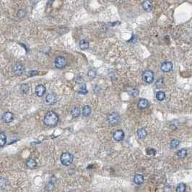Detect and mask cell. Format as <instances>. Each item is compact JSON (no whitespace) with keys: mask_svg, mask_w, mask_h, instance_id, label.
Masks as SVG:
<instances>
[{"mask_svg":"<svg viewBox=\"0 0 192 192\" xmlns=\"http://www.w3.org/2000/svg\"><path fill=\"white\" fill-rule=\"evenodd\" d=\"M58 122V116L54 111L47 112L44 117V124L48 126H55Z\"/></svg>","mask_w":192,"mask_h":192,"instance_id":"obj_1","label":"cell"},{"mask_svg":"<svg viewBox=\"0 0 192 192\" xmlns=\"http://www.w3.org/2000/svg\"><path fill=\"white\" fill-rule=\"evenodd\" d=\"M74 156L70 152H64L61 156V162L65 166H70L73 163Z\"/></svg>","mask_w":192,"mask_h":192,"instance_id":"obj_2","label":"cell"},{"mask_svg":"<svg viewBox=\"0 0 192 192\" xmlns=\"http://www.w3.org/2000/svg\"><path fill=\"white\" fill-rule=\"evenodd\" d=\"M67 58L64 56H57L54 60V64L55 67L57 69H63L67 65Z\"/></svg>","mask_w":192,"mask_h":192,"instance_id":"obj_3","label":"cell"},{"mask_svg":"<svg viewBox=\"0 0 192 192\" xmlns=\"http://www.w3.org/2000/svg\"><path fill=\"white\" fill-rule=\"evenodd\" d=\"M120 121V115L117 112H113L108 117V124L111 126L117 124Z\"/></svg>","mask_w":192,"mask_h":192,"instance_id":"obj_4","label":"cell"},{"mask_svg":"<svg viewBox=\"0 0 192 192\" xmlns=\"http://www.w3.org/2000/svg\"><path fill=\"white\" fill-rule=\"evenodd\" d=\"M142 79L145 82L150 84L154 80V73L151 70H147L143 73Z\"/></svg>","mask_w":192,"mask_h":192,"instance_id":"obj_5","label":"cell"},{"mask_svg":"<svg viewBox=\"0 0 192 192\" xmlns=\"http://www.w3.org/2000/svg\"><path fill=\"white\" fill-rule=\"evenodd\" d=\"M12 71L16 75H22L25 72V67L20 63H17L12 67Z\"/></svg>","mask_w":192,"mask_h":192,"instance_id":"obj_6","label":"cell"},{"mask_svg":"<svg viewBox=\"0 0 192 192\" xmlns=\"http://www.w3.org/2000/svg\"><path fill=\"white\" fill-rule=\"evenodd\" d=\"M57 101V95L54 93L48 94L46 97V103L47 105H52Z\"/></svg>","mask_w":192,"mask_h":192,"instance_id":"obj_7","label":"cell"},{"mask_svg":"<svg viewBox=\"0 0 192 192\" xmlns=\"http://www.w3.org/2000/svg\"><path fill=\"white\" fill-rule=\"evenodd\" d=\"M46 87L44 85H43V84H38V85H37L35 87V93L36 94V95L38 96V97L44 96V94L46 93Z\"/></svg>","mask_w":192,"mask_h":192,"instance_id":"obj_8","label":"cell"},{"mask_svg":"<svg viewBox=\"0 0 192 192\" xmlns=\"http://www.w3.org/2000/svg\"><path fill=\"white\" fill-rule=\"evenodd\" d=\"M160 69L163 72H169L173 69V64L170 61H165L161 64Z\"/></svg>","mask_w":192,"mask_h":192,"instance_id":"obj_9","label":"cell"},{"mask_svg":"<svg viewBox=\"0 0 192 192\" xmlns=\"http://www.w3.org/2000/svg\"><path fill=\"white\" fill-rule=\"evenodd\" d=\"M124 132L123 130L118 129L114 133V139L116 142H121L124 139Z\"/></svg>","mask_w":192,"mask_h":192,"instance_id":"obj_10","label":"cell"},{"mask_svg":"<svg viewBox=\"0 0 192 192\" xmlns=\"http://www.w3.org/2000/svg\"><path fill=\"white\" fill-rule=\"evenodd\" d=\"M13 118H14L13 114L9 111H7L2 116V121L4 123H10L13 120Z\"/></svg>","mask_w":192,"mask_h":192,"instance_id":"obj_11","label":"cell"},{"mask_svg":"<svg viewBox=\"0 0 192 192\" xmlns=\"http://www.w3.org/2000/svg\"><path fill=\"white\" fill-rule=\"evenodd\" d=\"M138 108L140 109H145L149 106V101L147 99H140L138 102Z\"/></svg>","mask_w":192,"mask_h":192,"instance_id":"obj_12","label":"cell"},{"mask_svg":"<svg viewBox=\"0 0 192 192\" xmlns=\"http://www.w3.org/2000/svg\"><path fill=\"white\" fill-rule=\"evenodd\" d=\"M144 176L141 174H136L134 177V182L137 185H140L144 183Z\"/></svg>","mask_w":192,"mask_h":192,"instance_id":"obj_13","label":"cell"},{"mask_svg":"<svg viewBox=\"0 0 192 192\" xmlns=\"http://www.w3.org/2000/svg\"><path fill=\"white\" fill-rule=\"evenodd\" d=\"M92 112V109L89 105H84L83 108H82V115L83 116L87 117L90 116Z\"/></svg>","mask_w":192,"mask_h":192,"instance_id":"obj_14","label":"cell"},{"mask_svg":"<svg viewBox=\"0 0 192 192\" xmlns=\"http://www.w3.org/2000/svg\"><path fill=\"white\" fill-rule=\"evenodd\" d=\"M147 132L146 131L145 129H138V131H137V136L138 137L141 139V140H142V139H145L146 137H147Z\"/></svg>","mask_w":192,"mask_h":192,"instance_id":"obj_15","label":"cell"},{"mask_svg":"<svg viewBox=\"0 0 192 192\" xmlns=\"http://www.w3.org/2000/svg\"><path fill=\"white\" fill-rule=\"evenodd\" d=\"M79 48L82 50H87L89 48V42L85 40V39H82L79 42Z\"/></svg>","mask_w":192,"mask_h":192,"instance_id":"obj_16","label":"cell"},{"mask_svg":"<svg viewBox=\"0 0 192 192\" xmlns=\"http://www.w3.org/2000/svg\"><path fill=\"white\" fill-rule=\"evenodd\" d=\"M26 166L28 168H29L30 169H33L35 168V167L37 166V163L35 162V160H33V159H28V160H27L26 162Z\"/></svg>","mask_w":192,"mask_h":192,"instance_id":"obj_17","label":"cell"},{"mask_svg":"<svg viewBox=\"0 0 192 192\" xmlns=\"http://www.w3.org/2000/svg\"><path fill=\"white\" fill-rule=\"evenodd\" d=\"M142 6L144 9L147 11V12H150L151 11L152 8V3L149 1H145L142 4Z\"/></svg>","mask_w":192,"mask_h":192,"instance_id":"obj_18","label":"cell"},{"mask_svg":"<svg viewBox=\"0 0 192 192\" xmlns=\"http://www.w3.org/2000/svg\"><path fill=\"white\" fill-rule=\"evenodd\" d=\"M7 143V137L4 132L0 133V146L1 147H3Z\"/></svg>","mask_w":192,"mask_h":192,"instance_id":"obj_19","label":"cell"},{"mask_svg":"<svg viewBox=\"0 0 192 192\" xmlns=\"http://www.w3.org/2000/svg\"><path fill=\"white\" fill-rule=\"evenodd\" d=\"M71 115L74 118H77L80 115V109L77 107H74V108L71 110Z\"/></svg>","mask_w":192,"mask_h":192,"instance_id":"obj_20","label":"cell"},{"mask_svg":"<svg viewBox=\"0 0 192 192\" xmlns=\"http://www.w3.org/2000/svg\"><path fill=\"white\" fill-rule=\"evenodd\" d=\"M166 98V94L163 91H158L156 93V98H157L159 101H162L165 99Z\"/></svg>","mask_w":192,"mask_h":192,"instance_id":"obj_21","label":"cell"},{"mask_svg":"<svg viewBox=\"0 0 192 192\" xmlns=\"http://www.w3.org/2000/svg\"><path fill=\"white\" fill-rule=\"evenodd\" d=\"M186 154H187V151L185 149H182V150H180L177 152L178 157L179 158H181V159H183V158L186 157Z\"/></svg>","mask_w":192,"mask_h":192,"instance_id":"obj_22","label":"cell"},{"mask_svg":"<svg viewBox=\"0 0 192 192\" xmlns=\"http://www.w3.org/2000/svg\"><path fill=\"white\" fill-rule=\"evenodd\" d=\"M78 93L79 94H82V95H85V94H87V88H86V85L84 84H82L80 87H79V89L78 90Z\"/></svg>","mask_w":192,"mask_h":192,"instance_id":"obj_23","label":"cell"},{"mask_svg":"<svg viewBox=\"0 0 192 192\" xmlns=\"http://www.w3.org/2000/svg\"><path fill=\"white\" fill-rule=\"evenodd\" d=\"M186 191V185L184 183H180L176 188V192H185Z\"/></svg>","mask_w":192,"mask_h":192,"instance_id":"obj_24","label":"cell"},{"mask_svg":"<svg viewBox=\"0 0 192 192\" xmlns=\"http://www.w3.org/2000/svg\"><path fill=\"white\" fill-rule=\"evenodd\" d=\"M179 144H180V141L178 140H176V139H174L170 142V147L173 149L176 148L178 147Z\"/></svg>","mask_w":192,"mask_h":192,"instance_id":"obj_25","label":"cell"},{"mask_svg":"<svg viewBox=\"0 0 192 192\" xmlns=\"http://www.w3.org/2000/svg\"><path fill=\"white\" fill-rule=\"evenodd\" d=\"M96 74H97V73H96L95 70H94V69H90V70L88 71V72H87V75H88V77H89L90 79L95 78L96 77Z\"/></svg>","mask_w":192,"mask_h":192,"instance_id":"obj_26","label":"cell"},{"mask_svg":"<svg viewBox=\"0 0 192 192\" xmlns=\"http://www.w3.org/2000/svg\"><path fill=\"white\" fill-rule=\"evenodd\" d=\"M20 90L22 91V93H27L29 91V86L26 84H22L20 87Z\"/></svg>","mask_w":192,"mask_h":192,"instance_id":"obj_27","label":"cell"},{"mask_svg":"<svg viewBox=\"0 0 192 192\" xmlns=\"http://www.w3.org/2000/svg\"><path fill=\"white\" fill-rule=\"evenodd\" d=\"M129 93L132 96H137L139 94V90L136 88H131L130 90H129Z\"/></svg>","mask_w":192,"mask_h":192,"instance_id":"obj_28","label":"cell"},{"mask_svg":"<svg viewBox=\"0 0 192 192\" xmlns=\"http://www.w3.org/2000/svg\"><path fill=\"white\" fill-rule=\"evenodd\" d=\"M26 15V12L24 10V9H20L18 12V18H23Z\"/></svg>","mask_w":192,"mask_h":192,"instance_id":"obj_29","label":"cell"},{"mask_svg":"<svg viewBox=\"0 0 192 192\" xmlns=\"http://www.w3.org/2000/svg\"><path fill=\"white\" fill-rule=\"evenodd\" d=\"M163 83V79H159L157 80V82H156V86H157V87H162Z\"/></svg>","mask_w":192,"mask_h":192,"instance_id":"obj_30","label":"cell"},{"mask_svg":"<svg viewBox=\"0 0 192 192\" xmlns=\"http://www.w3.org/2000/svg\"><path fill=\"white\" fill-rule=\"evenodd\" d=\"M148 150H150V152L149 151H147V153L150 154H152V155H154L155 153H156V151L154 150V149H148Z\"/></svg>","mask_w":192,"mask_h":192,"instance_id":"obj_31","label":"cell"}]
</instances>
